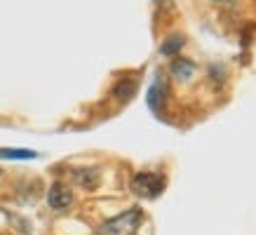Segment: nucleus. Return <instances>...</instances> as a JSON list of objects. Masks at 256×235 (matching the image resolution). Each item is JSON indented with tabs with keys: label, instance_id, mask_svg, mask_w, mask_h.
<instances>
[{
	"label": "nucleus",
	"instance_id": "nucleus-2",
	"mask_svg": "<svg viewBox=\"0 0 256 235\" xmlns=\"http://www.w3.org/2000/svg\"><path fill=\"white\" fill-rule=\"evenodd\" d=\"M164 176L160 172H139L134 174L132 179V193H136L139 198L153 200L164 190Z\"/></svg>",
	"mask_w": 256,
	"mask_h": 235
},
{
	"label": "nucleus",
	"instance_id": "nucleus-6",
	"mask_svg": "<svg viewBox=\"0 0 256 235\" xmlns=\"http://www.w3.org/2000/svg\"><path fill=\"white\" fill-rule=\"evenodd\" d=\"M174 76H178V78H186L188 73H193V64H188L186 59H178V62H174Z\"/></svg>",
	"mask_w": 256,
	"mask_h": 235
},
{
	"label": "nucleus",
	"instance_id": "nucleus-4",
	"mask_svg": "<svg viewBox=\"0 0 256 235\" xmlns=\"http://www.w3.org/2000/svg\"><path fill=\"white\" fill-rule=\"evenodd\" d=\"M36 156L38 153L28 148H0V158L5 160H33Z\"/></svg>",
	"mask_w": 256,
	"mask_h": 235
},
{
	"label": "nucleus",
	"instance_id": "nucleus-3",
	"mask_svg": "<svg viewBox=\"0 0 256 235\" xmlns=\"http://www.w3.org/2000/svg\"><path fill=\"white\" fill-rule=\"evenodd\" d=\"M47 202L52 210H66L73 204V193H70V188L66 184H52V188L47 190Z\"/></svg>",
	"mask_w": 256,
	"mask_h": 235
},
{
	"label": "nucleus",
	"instance_id": "nucleus-7",
	"mask_svg": "<svg viewBox=\"0 0 256 235\" xmlns=\"http://www.w3.org/2000/svg\"><path fill=\"white\" fill-rule=\"evenodd\" d=\"M218 2H230V0H218Z\"/></svg>",
	"mask_w": 256,
	"mask_h": 235
},
{
	"label": "nucleus",
	"instance_id": "nucleus-1",
	"mask_svg": "<svg viewBox=\"0 0 256 235\" xmlns=\"http://www.w3.org/2000/svg\"><path fill=\"white\" fill-rule=\"evenodd\" d=\"M141 221H144V214H141V210L134 207V210H127L116 219L106 221L96 235H136Z\"/></svg>",
	"mask_w": 256,
	"mask_h": 235
},
{
	"label": "nucleus",
	"instance_id": "nucleus-5",
	"mask_svg": "<svg viewBox=\"0 0 256 235\" xmlns=\"http://www.w3.org/2000/svg\"><path fill=\"white\" fill-rule=\"evenodd\" d=\"M181 45H184V38H181V36H172L162 45V54H174L176 50H181Z\"/></svg>",
	"mask_w": 256,
	"mask_h": 235
}]
</instances>
